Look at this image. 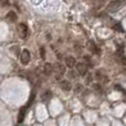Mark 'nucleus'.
Returning <instances> with one entry per match:
<instances>
[{"label":"nucleus","instance_id":"nucleus-10","mask_svg":"<svg viewBox=\"0 0 126 126\" xmlns=\"http://www.w3.org/2000/svg\"><path fill=\"white\" fill-rule=\"evenodd\" d=\"M27 110H28V106L22 107V109L20 110L19 115H18V123H22V122H23L24 116H26V112H27Z\"/></svg>","mask_w":126,"mask_h":126},{"label":"nucleus","instance_id":"nucleus-11","mask_svg":"<svg viewBox=\"0 0 126 126\" xmlns=\"http://www.w3.org/2000/svg\"><path fill=\"white\" fill-rule=\"evenodd\" d=\"M6 18L10 22H16V21H17V19H18V17H17V15H16L15 11H9V12L7 13Z\"/></svg>","mask_w":126,"mask_h":126},{"label":"nucleus","instance_id":"nucleus-7","mask_svg":"<svg viewBox=\"0 0 126 126\" xmlns=\"http://www.w3.org/2000/svg\"><path fill=\"white\" fill-rule=\"evenodd\" d=\"M65 65H66L67 67H70V69L74 67L76 65L75 59H74L73 57H66V58H65Z\"/></svg>","mask_w":126,"mask_h":126},{"label":"nucleus","instance_id":"nucleus-14","mask_svg":"<svg viewBox=\"0 0 126 126\" xmlns=\"http://www.w3.org/2000/svg\"><path fill=\"white\" fill-rule=\"evenodd\" d=\"M113 29H114V30H116V31H124V30H123V27H122V24H121V23L114 24Z\"/></svg>","mask_w":126,"mask_h":126},{"label":"nucleus","instance_id":"nucleus-18","mask_svg":"<svg viewBox=\"0 0 126 126\" xmlns=\"http://www.w3.org/2000/svg\"><path fill=\"white\" fill-rule=\"evenodd\" d=\"M82 90H83V86H82L81 84H78V85H76V87H75V92H78V93H79V92H81Z\"/></svg>","mask_w":126,"mask_h":126},{"label":"nucleus","instance_id":"nucleus-8","mask_svg":"<svg viewBox=\"0 0 126 126\" xmlns=\"http://www.w3.org/2000/svg\"><path fill=\"white\" fill-rule=\"evenodd\" d=\"M106 3H107V0H94L93 6H94V8H95V9L100 10V9L104 8Z\"/></svg>","mask_w":126,"mask_h":126},{"label":"nucleus","instance_id":"nucleus-9","mask_svg":"<svg viewBox=\"0 0 126 126\" xmlns=\"http://www.w3.org/2000/svg\"><path fill=\"white\" fill-rule=\"evenodd\" d=\"M89 49L92 53H95V54H98V53H100V49L97 48V46H96L93 41H89Z\"/></svg>","mask_w":126,"mask_h":126},{"label":"nucleus","instance_id":"nucleus-4","mask_svg":"<svg viewBox=\"0 0 126 126\" xmlns=\"http://www.w3.org/2000/svg\"><path fill=\"white\" fill-rule=\"evenodd\" d=\"M30 52H29V50H27V49H23V50L21 51V53H20V61H21L22 64H28L29 62H30Z\"/></svg>","mask_w":126,"mask_h":126},{"label":"nucleus","instance_id":"nucleus-15","mask_svg":"<svg viewBox=\"0 0 126 126\" xmlns=\"http://www.w3.org/2000/svg\"><path fill=\"white\" fill-rule=\"evenodd\" d=\"M69 76H70L71 79H76V78H78V74H76V72H75V71L71 70V71L69 72Z\"/></svg>","mask_w":126,"mask_h":126},{"label":"nucleus","instance_id":"nucleus-2","mask_svg":"<svg viewBox=\"0 0 126 126\" xmlns=\"http://www.w3.org/2000/svg\"><path fill=\"white\" fill-rule=\"evenodd\" d=\"M18 34H19V37L21 39H27V37L29 34V29L27 27V24L19 23V26H18Z\"/></svg>","mask_w":126,"mask_h":126},{"label":"nucleus","instance_id":"nucleus-20","mask_svg":"<svg viewBox=\"0 0 126 126\" xmlns=\"http://www.w3.org/2000/svg\"><path fill=\"white\" fill-rule=\"evenodd\" d=\"M124 72H125V74H126V69H125V70H124Z\"/></svg>","mask_w":126,"mask_h":126},{"label":"nucleus","instance_id":"nucleus-5","mask_svg":"<svg viewBox=\"0 0 126 126\" xmlns=\"http://www.w3.org/2000/svg\"><path fill=\"white\" fill-rule=\"evenodd\" d=\"M76 71L80 75H85L87 73V65L85 63H78L76 64Z\"/></svg>","mask_w":126,"mask_h":126},{"label":"nucleus","instance_id":"nucleus-16","mask_svg":"<svg viewBox=\"0 0 126 126\" xmlns=\"http://www.w3.org/2000/svg\"><path fill=\"white\" fill-rule=\"evenodd\" d=\"M0 6L1 7H8L9 6V0H0Z\"/></svg>","mask_w":126,"mask_h":126},{"label":"nucleus","instance_id":"nucleus-6","mask_svg":"<svg viewBox=\"0 0 126 126\" xmlns=\"http://www.w3.org/2000/svg\"><path fill=\"white\" fill-rule=\"evenodd\" d=\"M60 87H61V90H63V91L69 92L70 90L72 89V85L67 80H62L61 82H60Z\"/></svg>","mask_w":126,"mask_h":126},{"label":"nucleus","instance_id":"nucleus-3","mask_svg":"<svg viewBox=\"0 0 126 126\" xmlns=\"http://www.w3.org/2000/svg\"><path fill=\"white\" fill-rule=\"evenodd\" d=\"M53 72L57 73V78L59 79V76H61L65 73V66L59 62L54 63V64H53Z\"/></svg>","mask_w":126,"mask_h":126},{"label":"nucleus","instance_id":"nucleus-12","mask_svg":"<svg viewBox=\"0 0 126 126\" xmlns=\"http://www.w3.org/2000/svg\"><path fill=\"white\" fill-rule=\"evenodd\" d=\"M43 72L46 75H50V74L53 72V65L50 64V63H46V64H44V67H43Z\"/></svg>","mask_w":126,"mask_h":126},{"label":"nucleus","instance_id":"nucleus-1","mask_svg":"<svg viewBox=\"0 0 126 126\" xmlns=\"http://www.w3.org/2000/svg\"><path fill=\"white\" fill-rule=\"evenodd\" d=\"M125 4H126V0H113L112 2H110L107 4V11L109 12H116L121 8H123Z\"/></svg>","mask_w":126,"mask_h":126},{"label":"nucleus","instance_id":"nucleus-19","mask_svg":"<svg viewBox=\"0 0 126 126\" xmlns=\"http://www.w3.org/2000/svg\"><path fill=\"white\" fill-rule=\"evenodd\" d=\"M121 62L124 65H126V57H121Z\"/></svg>","mask_w":126,"mask_h":126},{"label":"nucleus","instance_id":"nucleus-17","mask_svg":"<svg viewBox=\"0 0 126 126\" xmlns=\"http://www.w3.org/2000/svg\"><path fill=\"white\" fill-rule=\"evenodd\" d=\"M40 55H41L42 59H44V58H46V50H44L43 47H41V48H40Z\"/></svg>","mask_w":126,"mask_h":126},{"label":"nucleus","instance_id":"nucleus-13","mask_svg":"<svg viewBox=\"0 0 126 126\" xmlns=\"http://www.w3.org/2000/svg\"><path fill=\"white\" fill-rule=\"evenodd\" d=\"M41 98H42V101H43V102H46V101L50 100V98H51V92H49V91L44 92V93L42 94Z\"/></svg>","mask_w":126,"mask_h":126}]
</instances>
